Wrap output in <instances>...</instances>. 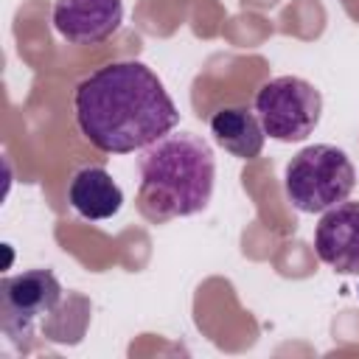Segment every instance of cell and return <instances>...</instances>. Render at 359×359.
<instances>
[{
    "mask_svg": "<svg viewBox=\"0 0 359 359\" xmlns=\"http://www.w3.org/2000/svg\"><path fill=\"white\" fill-rule=\"evenodd\" d=\"M67 202L81 219L104 222L121 210L123 191L104 165H84L70 177Z\"/></svg>",
    "mask_w": 359,
    "mask_h": 359,
    "instance_id": "cell-8",
    "label": "cell"
},
{
    "mask_svg": "<svg viewBox=\"0 0 359 359\" xmlns=\"http://www.w3.org/2000/svg\"><path fill=\"white\" fill-rule=\"evenodd\" d=\"M210 132L216 143L230 151L238 160H255L264 151V126L255 112L247 107H227L213 112L210 118Z\"/></svg>",
    "mask_w": 359,
    "mask_h": 359,
    "instance_id": "cell-9",
    "label": "cell"
},
{
    "mask_svg": "<svg viewBox=\"0 0 359 359\" xmlns=\"http://www.w3.org/2000/svg\"><path fill=\"white\" fill-rule=\"evenodd\" d=\"M123 22V0H56L53 28L70 45H98Z\"/></svg>",
    "mask_w": 359,
    "mask_h": 359,
    "instance_id": "cell-6",
    "label": "cell"
},
{
    "mask_svg": "<svg viewBox=\"0 0 359 359\" xmlns=\"http://www.w3.org/2000/svg\"><path fill=\"white\" fill-rule=\"evenodd\" d=\"M317 258L339 275H359V202L328 208L314 227Z\"/></svg>",
    "mask_w": 359,
    "mask_h": 359,
    "instance_id": "cell-7",
    "label": "cell"
},
{
    "mask_svg": "<svg viewBox=\"0 0 359 359\" xmlns=\"http://www.w3.org/2000/svg\"><path fill=\"white\" fill-rule=\"evenodd\" d=\"M255 112L264 135L280 143H297L317 129L323 115V95L311 81L300 76H278L258 90Z\"/></svg>",
    "mask_w": 359,
    "mask_h": 359,
    "instance_id": "cell-4",
    "label": "cell"
},
{
    "mask_svg": "<svg viewBox=\"0 0 359 359\" xmlns=\"http://www.w3.org/2000/svg\"><path fill=\"white\" fill-rule=\"evenodd\" d=\"M62 300V283L50 269H25L0 280V325L20 342L31 334V325L39 317L56 311Z\"/></svg>",
    "mask_w": 359,
    "mask_h": 359,
    "instance_id": "cell-5",
    "label": "cell"
},
{
    "mask_svg": "<svg viewBox=\"0 0 359 359\" xmlns=\"http://www.w3.org/2000/svg\"><path fill=\"white\" fill-rule=\"evenodd\" d=\"M353 185L356 168L351 157L331 143L300 149L283 171L286 199L300 213H325L328 208L345 202Z\"/></svg>",
    "mask_w": 359,
    "mask_h": 359,
    "instance_id": "cell-3",
    "label": "cell"
},
{
    "mask_svg": "<svg viewBox=\"0 0 359 359\" xmlns=\"http://www.w3.org/2000/svg\"><path fill=\"white\" fill-rule=\"evenodd\" d=\"M81 135L107 154H129L165 137L180 112L151 67L109 62L90 73L73 95Z\"/></svg>",
    "mask_w": 359,
    "mask_h": 359,
    "instance_id": "cell-1",
    "label": "cell"
},
{
    "mask_svg": "<svg viewBox=\"0 0 359 359\" xmlns=\"http://www.w3.org/2000/svg\"><path fill=\"white\" fill-rule=\"evenodd\" d=\"M137 210L163 224L208 208L216 180V157L205 137L177 132L154 140L137 160Z\"/></svg>",
    "mask_w": 359,
    "mask_h": 359,
    "instance_id": "cell-2",
    "label": "cell"
}]
</instances>
